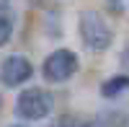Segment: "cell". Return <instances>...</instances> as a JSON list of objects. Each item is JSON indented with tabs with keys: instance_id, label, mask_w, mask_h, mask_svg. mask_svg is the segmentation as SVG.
<instances>
[{
	"instance_id": "6da1fadb",
	"label": "cell",
	"mask_w": 129,
	"mask_h": 127,
	"mask_svg": "<svg viewBox=\"0 0 129 127\" xmlns=\"http://www.w3.org/2000/svg\"><path fill=\"white\" fill-rule=\"evenodd\" d=\"M80 36L85 41V47L93 49V52H103L111 47L114 41V34L109 24L103 21L101 13H95V10H83L80 13Z\"/></svg>"
},
{
	"instance_id": "7a4b0ae2",
	"label": "cell",
	"mask_w": 129,
	"mask_h": 127,
	"mask_svg": "<svg viewBox=\"0 0 129 127\" xmlns=\"http://www.w3.org/2000/svg\"><path fill=\"white\" fill-rule=\"evenodd\" d=\"M41 73H44V78L49 83H64V80H70L75 73H78V55L70 52V49L52 52V55L44 60Z\"/></svg>"
},
{
	"instance_id": "3957f363",
	"label": "cell",
	"mask_w": 129,
	"mask_h": 127,
	"mask_svg": "<svg viewBox=\"0 0 129 127\" xmlns=\"http://www.w3.org/2000/svg\"><path fill=\"white\" fill-rule=\"evenodd\" d=\"M49 109H52V101H49V96L41 88H26V91H21V96L16 101L18 117L31 119V122L44 119L47 114H49Z\"/></svg>"
},
{
	"instance_id": "277c9868",
	"label": "cell",
	"mask_w": 129,
	"mask_h": 127,
	"mask_svg": "<svg viewBox=\"0 0 129 127\" xmlns=\"http://www.w3.org/2000/svg\"><path fill=\"white\" fill-rule=\"evenodd\" d=\"M31 73H34V68H31V62L23 55H10V57L3 60V65H0V80H3L8 88H13V86L26 83L31 78Z\"/></svg>"
},
{
	"instance_id": "5b68a950",
	"label": "cell",
	"mask_w": 129,
	"mask_h": 127,
	"mask_svg": "<svg viewBox=\"0 0 129 127\" xmlns=\"http://www.w3.org/2000/svg\"><path fill=\"white\" fill-rule=\"evenodd\" d=\"M126 88H129V78L126 75H116V78H109L101 86V93H103L106 99H111V96H116V93H121Z\"/></svg>"
},
{
	"instance_id": "8992f818",
	"label": "cell",
	"mask_w": 129,
	"mask_h": 127,
	"mask_svg": "<svg viewBox=\"0 0 129 127\" xmlns=\"http://www.w3.org/2000/svg\"><path fill=\"white\" fill-rule=\"evenodd\" d=\"M10 34H13V26H10V21L0 16V47H3V44H8Z\"/></svg>"
},
{
	"instance_id": "52a82bcc",
	"label": "cell",
	"mask_w": 129,
	"mask_h": 127,
	"mask_svg": "<svg viewBox=\"0 0 129 127\" xmlns=\"http://www.w3.org/2000/svg\"><path fill=\"white\" fill-rule=\"evenodd\" d=\"M57 127H67V119H62V122H59V124H57Z\"/></svg>"
},
{
	"instance_id": "ba28073f",
	"label": "cell",
	"mask_w": 129,
	"mask_h": 127,
	"mask_svg": "<svg viewBox=\"0 0 129 127\" xmlns=\"http://www.w3.org/2000/svg\"><path fill=\"white\" fill-rule=\"evenodd\" d=\"M72 127H75V124H72ZM78 127H90V124H78Z\"/></svg>"
},
{
	"instance_id": "9c48e42d",
	"label": "cell",
	"mask_w": 129,
	"mask_h": 127,
	"mask_svg": "<svg viewBox=\"0 0 129 127\" xmlns=\"http://www.w3.org/2000/svg\"><path fill=\"white\" fill-rule=\"evenodd\" d=\"M0 107H3V99H0Z\"/></svg>"
},
{
	"instance_id": "30bf717a",
	"label": "cell",
	"mask_w": 129,
	"mask_h": 127,
	"mask_svg": "<svg viewBox=\"0 0 129 127\" xmlns=\"http://www.w3.org/2000/svg\"><path fill=\"white\" fill-rule=\"evenodd\" d=\"M13 127H21V124H13Z\"/></svg>"
}]
</instances>
